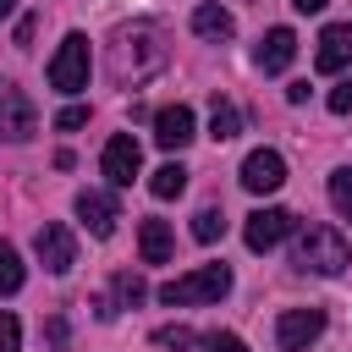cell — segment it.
<instances>
[{"instance_id": "obj_1", "label": "cell", "mask_w": 352, "mask_h": 352, "mask_svg": "<svg viewBox=\"0 0 352 352\" xmlns=\"http://www.w3.org/2000/svg\"><path fill=\"white\" fill-rule=\"evenodd\" d=\"M165 28L160 22H132V28H116V38H110V77L121 82V88H138V82H148L160 66H165Z\"/></svg>"}, {"instance_id": "obj_2", "label": "cell", "mask_w": 352, "mask_h": 352, "mask_svg": "<svg viewBox=\"0 0 352 352\" xmlns=\"http://www.w3.org/2000/svg\"><path fill=\"white\" fill-rule=\"evenodd\" d=\"M226 292H231V270H226V264H198V270L165 280V286H160V302L187 308V302H220Z\"/></svg>"}, {"instance_id": "obj_3", "label": "cell", "mask_w": 352, "mask_h": 352, "mask_svg": "<svg viewBox=\"0 0 352 352\" xmlns=\"http://www.w3.org/2000/svg\"><path fill=\"white\" fill-rule=\"evenodd\" d=\"M352 264V248L336 226H308L302 242H297V270H314V275H341Z\"/></svg>"}, {"instance_id": "obj_4", "label": "cell", "mask_w": 352, "mask_h": 352, "mask_svg": "<svg viewBox=\"0 0 352 352\" xmlns=\"http://www.w3.org/2000/svg\"><path fill=\"white\" fill-rule=\"evenodd\" d=\"M50 88H60V94H82L88 88V38L82 33H66L60 50L50 55Z\"/></svg>"}, {"instance_id": "obj_5", "label": "cell", "mask_w": 352, "mask_h": 352, "mask_svg": "<svg viewBox=\"0 0 352 352\" xmlns=\"http://www.w3.org/2000/svg\"><path fill=\"white\" fill-rule=\"evenodd\" d=\"M324 336V308H286L275 319V346L280 352H308Z\"/></svg>"}, {"instance_id": "obj_6", "label": "cell", "mask_w": 352, "mask_h": 352, "mask_svg": "<svg viewBox=\"0 0 352 352\" xmlns=\"http://www.w3.org/2000/svg\"><path fill=\"white\" fill-rule=\"evenodd\" d=\"M38 132V110H33V99L22 94V88H0V138L6 143H28Z\"/></svg>"}, {"instance_id": "obj_7", "label": "cell", "mask_w": 352, "mask_h": 352, "mask_svg": "<svg viewBox=\"0 0 352 352\" xmlns=\"http://www.w3.org/2000/svg\"><path fill=\"white\" fill-rule=\"evenodd\" d=\"M99 170L110 176V187H132V176L143 170V148H138V138H132V132H116V138L104 143V154H99Z\"/></svg>"}, {"instance_id": "obj_8", "label": "cell", "mask_w": 352, "mask_h": 352, "mask_svg": "<svg viewBox=\"0 0 352 352\" xmlns=\"http://www.w3.org/2000/svg\"><path fill=\"white\" fill-rule=\"evenodd\" d=\"M33 253H38V264H44L50 275H66V270L77 264V242H72V231H66L60 220H44V226H38Z\"/></svg>"}, {"instance_id": "obj_9", "label": "cell", "mask_w": 352, "mask_h": 352, "mask_svg": "<svg viewBox=\"0 0 352 352\" xmlns=\"http://www.w3.org/2000/svg\"><path fill=\"white\" fill-rule=\"evenodd\" d=\"M292 226H297V214H292V209H253V214H248V226H242V242H248L253 253H270Z\"/></svg>"}, {"instance_id": "obj_10", "label": "cell", "mask_w": 352, "mask_h": 352, "mask_svg": "<svg viewBox=\"0 0 352 352\" xmlns=\"http://www.w3.org/2000/svg\"><path fill=\"white\" fill-rule=\"evenodd\" d=\"M286 182V160L275 154V148H253L248 160H242V187L248 192H275Z\"/></svg>"}, {"instance_id": "obj_11", "label": "cell", "mask_w": 352, "mask_h": 352, "mask_svg": "<svg viewBox=\"0 0 352 352\" xmlns=\"http://www.w3.org/2000/svg\"><path fill=\"white\" fill-rule=\"evenodd\" d=\"M314 66L330 77V72H346L352 66V22H330L319 33V50H314Z\"/></svg>"}, {"instance_id": "obj_12", "label": "cell", "mask_w": 352, "mask_h": 352, "mask_svg": "<svg viewBox=\"0 0 352 352\" xmlns=\"http://www.w3.org/2000/svg\"><path fill=\"white\" fill-rule=\"evenodd\" d=\"M77 220H82L94 236H110V231H116V220H121V209H116V198H110V192L82 187V192H77Z\"/></svg>"}, {"instance_id": "obj_13", "label": "cell", "mask_w": 352, "mask_h": 352, "mask_svg": "<svg viewBox=\"0 0 352 352\" xmlns=\"http://www.w3.org/2000/svg\"><path fill=\"white\" fill-rule=\"evenodd\" d=\"M258 72H286L292 60H297V33L292 28H270L264 38H258Z\"/></svg>"}, {"instance_id": "obj_14", "label": "cell", "mask_w": 352, "mask_h": 352, "mask_svg": "<svg viewBox=\"0 0 352 352\" xmlns=\"http://www.w3.org/2000/svg\"><path fill=\"white\" fill-rule=\"evenodd\" d=\"M154 143L160 148H187L192 143V110L187 104H165L154 116Z\"/></svg>"}, {"instance_id": "obj_15", "label": "cell", "mask_w": 352, "mask_h": 352, "mask_svg": "<svg viewBox=\"0 0 352 352\" xmlns=\"http://www.w3.org/2000/svg\"><path fill=\"white\" fill-rule=\"evenodd\" d=\"M138 253H143V264H165L170 258V226L165 220H143L138 226Z\"/></svg>"}, {"instance_id": "obj_16", "label": "cell", "mask_w": 352, "mask_h": 352, "mask_svg": "<svg viewBox=\"0 0 352 352\" xmlns=\"http://www.w3.org/2000/svg\"><path fill=\"white\" fill-rule=\"evenodd\" d=\"M192 33H204V38H231L236 22H231V11H220V6H198V11H192Z\"/></svg>"}, {"instance_id": "obj_17", "label": "cell", "mask_w": 352, "mask_h": 352, "mask_svg": "<svg viewBox=\"0 0 352 352\" xmlns=\"http://www.w3.org/2000/svg\"><path fill=\"white\" fill-rule=\"evenodd\" d=\"M148 192H154V198H182V192H187V170H182L176 160L160 165V170L148 176Z\"/></svg>"}, {"instance_id": "obj_18", "label": "cell", "mask_w": 352, "mask_h": 352, "mask_svg": "<svg viewBox=\"0 0 352 352\" xmlns=\"http://www.w3.org/2000/svg\"><path fill=\"white\" fill-rule=\"evenodd\" d=\"M22 280H28V270H22V258H16V248H11V242H0V297H11V292H22Z\"/></svg>"}, {"instance_id": "obj_19", "label": "cell", "mask_w": 352, "mask_h": 352, "mask_svg": "<svg viewBox=\"0 0 352 352\" xmlns=\"http://www.w3.org/2000/svg\"><path fill=\"white\" fill-rule=\"evenodd\" d=\"M236 126H242L236 104H231V99H214V116H209V138H214V143H226V138H236Z\"/></svg>"}, {"instance_id": "obj_20", "label": "cell", "mask_w": 352, "mask_h": 352, "mask_svg": "<svg viewBox=\"0 0 352 352\" xmlns=\"http://www.w3.org/2000/svg\"><path fill=\"white\" fill-rule=\"evenodd\" d=\"M330 204H336V214H346V220H352V165L330 170Z\"/></svg>"}, {"instance_id": "obj_21", "label": "cell", "mask_w": 352, "mask_h": 352, "mask_svg": "<svg viewBox=\"0 0 352 352\" xmlns=\"http://www.w3.org/2000/svg\"><path fill=\"white\" fill-rule=\"evenodd\" d=\"M220 231H226V214H220V209H198V214H192V236H198V242H214Z\"/></svg>"}, {"instance_id": "obj_22", "label": "cell", "mask_w": 352, "mask_h": 352, "mask_svg": "<svg viewBox=\"0 0 352 352\" xmlns=\"http://www.w3.org/2000/svg\"><path fill=\"white\" fill-rule=\"evenodd\" d=\"M204 336H192L187 324H165V330H154V346H176V352H187V346H198Z\"/></svg>"}, {"instance_id": "obj_23", "label": "cell", "mask_w": 352, "mask_h": 352, "mask_svg": "<svg viewBox=\"0 0 352 352\" xmlns=\"http://www.w3.org/2000/svg\"><path fill=\"white\" fill-rule=\"evenodd\" d=\"M116 297H121L126 308H138V302L148 297V286H143V275H126V270H121V275H116Z\"/></svg>"}, {"instance_id": "obj_24", "label": "cell", "mask_w": 352, "mask_h": 352, "mask_svg": "<svg viewBox=\"0 0 352 352\" xmlns=\"http://www.w3.org/2000/svg\"><path fill=\"white\" fill-rule=\"evenodd\" d=\"M198 346H204V352H248V341L231 336V330H214V336H204Z\"/></svg>"}, {"instance_id": "obj_25", "label": "cell", "mask_w": 352, "mask_h": 352, "mask_svg": "<svg viewBox=\"0 0 352 352\" xmlns=\"http://www.w3.org/2000/svg\"><path fill=\"white\" fill-rule=\"evenodd\" d=\"M0 352H22V324H16V314H0Z\"/></svg>"}, {"instance_id": "obj_26", "label": "cell", "mask_w": 352, "mask_h": 352, "mask_svg": "<svg viewBox=\"0 0 352 352\" xmlns=\"http://www.w3.org/2000/svg\"><path fill=\"white\" fill-rule=\"evenodd\" d=\"M82 121H88V104H66V110L55 116V126H60V132H77Z\"/></svg>"}, {"instance_id": "obj_27", "label": "cell", "mask_w": 352, "mask_h": 352, "mask_svg": "<svg viewBox=\"0 0 352 352\" xmlns=\"http://www.w3.org/2000/svg\"><path fill=\"white\" fill-rule=\"evenodd\" d=\"M330 110H336V116H352V77L330 88Z\"/></svg>"}, {"instance_id": "obj_28", "label": "cell", "mask_w": 352, "mask_h": 352, "mask_svg": "<svg viewBox=\"0 0 352 352\" xmlns=\"http://www.w3.org/2000/svg\"><path fill=\"white\" fill-rule=\"evenodd\" d=\"M292 6H297V11H302V16H319V11H324V6H330V0H292Z\"/></svg>"}, {"instance_id": "obj_29", "label": "cell", "mask_w": 352, "mask_h": 352, "mask_svg": "<svg viewBox=\"0 0 352 352\" xmlns=\"http://www.w3.org/2000/svg\"><path fill=\"white\" fill-rule=\"evenodd\" d=\"M11 11H16V0H0V16H11Z\"/></svg>"}]
</instances>
